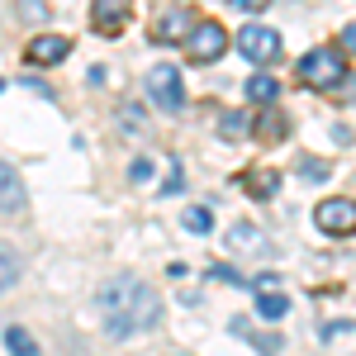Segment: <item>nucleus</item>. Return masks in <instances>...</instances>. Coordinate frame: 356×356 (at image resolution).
<instances>
[{
    "mask_svg": "<svg viewBox=\"0 0 356 356\" xmlns=\"http://www.w3.org/2000/svg\"><path fill=\"white\" fill-rule=\"evenodd\" d=\"M100 314H105L110 337H134V332H147L162 323V295L138 275H114L100 290Z\"/></svg>",
    "mask_w": 356,
    "mask_h": 356,
    "instance_id": "obj_1",
    "label": "nucleus"
},
{
    "mask_svg": "<svg viewBox=\"0 0 356 356\" xmlns=\"http://www.w3.org/2000/svg\"><path fill=\"white\" fill-rule=\"evenodd\" d=\"M300 81L314 86V90H332V86L347 81V62L337 48H309L300 57Z\"/></svg>",
    "mask_w": 356,
    "mask_h": 356,
    "instance_id": "obj_2",
    "label": "nucleus"
},
{
    "mask_svg": "<svg viewBox=\"0 0 356 356\" xmlns=\"http://www.w3.org/2000/svg\"><path fill=\"white\" fill-rule=\"evenodd\" d=\"M147 100L166 114L186 110V86H181V72H176L171 62H157V67L147 72Z\"/></svg>",
    "mask_w": 356,
    "mask_h": 356,
    "instance_id": "obj_3",
    "label": "nucleus"
},
{
    "mask_svg": "<svg viewBox=\"0 0 356 356\" xmlns=\"http://www.w3.org/2000/svg\"><path fill=\"white\" fill-rule=\"evenodd\" d=\"M186 53H191V62H200V67L219 62V57L228 53V33H223V24H214V19H195L191 33H186Z\"/></svg>",
    "mask_w": 356,
    "mask_h": 356,
    "instance_id": "obj_4",
    "label": "nucleus"
},
{
    "mask_svg": "<svg viewBox=\"0 0 356 356\" xmlns=\"http://www.w3.org/2000/svg\"><path fill=\"white\" fill-rule=\"evenodd\" d=\"M314 223H318V233H328V238H352L356 233V200L352 195H328V200L314 209Z\"/></svg>",
    "mask_w": 356,
    "mask_h": 356,
    "instance_id": "obj_5",
    "label": "nucleus"
},
{
    "mask_svg": "<svg viewBox=\"0 0 356 356\" xmlns=\"http://www.w3.org/2000/svg\"><path fill=\"white\" fill-rule=\"evenodd\" d=\"M238 53L247 62H257V67H266V62L280 57V33L271 24H243L238 29Z\"/></svg>",
    "mask_w": 356,
    "mask_h": 356,
    "instance_id": "obj_6",
    "label": "nucleus"
},
{
    "mask_svg": "<svg viewBox=\"0 0 356 356\" xmlns=\"http://www.w3.org/2000/svg\"><path fill=\"white\" fill-rule=\"evenodd\" d=\"M129 15H134V0H90V24H95V33H105V38L124 33Z\"/></svg>",
    "mask_w": 356,
    "mask_h": 356,
    "instance_id": "obj_7",
    "label": "nucleus"
},
{
    "mask_svg": "<svg viewBox=\"0 0 356 356\" xmlns=\"http://www.w3.org/2000/svg\"><path fill=\"white\" fill-rule=\"evenodd\" d=\"M67 53H72V38L67 33H38V38H29V67H57V62H67Z\"/></svg>",
    "mask_w": 356,
    "mask_h": 356,
    "instance_id": "obj_8",
    "label": "nucleus"
},
{
    "mask_svg": "<svg viewBox=\"0 0 356 356\" xmlns=\"http://www.w3.org/2000/svg\"><path fill=\"white\" fill-rule=\"evenodd\" d=\"M223 243H228L233 257H266V252H271V238H266L257 223H233Z\"/></svg>",
    "mask_w": 356,
    "mask_h": 356,
    "instance_id": "obj_9",
    "label": "nucleus"
},
{
    "mask_svg": "<svg viewBox=\"0 0 356 356\" xmlns=\"http://www.w3.org/2000/svg\"><path fill=\"white\" fill-rule=\"evenodd\" d=\"M24 181H19V171L10 162H0V214H19L24 209Z\"/></svg>",
    "mask_w": 356,
    "mask_h": 356,
    "instance_id": "obj_10",
    "label": "nucleus"
},
{
    "mask_svg": "<svg viewBox=\"0 0 356 356\" xmlns=\"http://www.w3.org/2000/svg\"><path fill=\"white\" fill-rule=\"evenodd\" d=\"M191 15H186V10H171V15H162V19H157V29H152V38H157V43H186V33H191Z\"/></svg>",
    "mask_w": 356,
    "mask_h": 356,
    "instance_id": "obj_11",
    "label": "nucleus"
},
{
    "mask_svg": "<svg viewBox=\"0 0 356 356\" xmlns=\"http://www.w3.org/2000/svg\"><path fill=\"white\" fill-rule=\"evenodd\" d=\"M247 100H252V105H275V100H280V81H275L271 72H257V76L247 81Z\"/></svg>",
    "mask_w": 356,
    "mask_h": 356,
    "instance_id": "obj_12",
    "label": "nucleus"
},
{
    "mask_svg": "<svg viewBox=\"0 0 356 356\" xmlns=\"http://www.w3.org/2000/svg\"><path fill=\"white\" fill-rule=\"evenodd\" d=\"M5 347H10V356H43V352H38V342H33V332L19 328V323L5 328Z\"/></svg>",
    "mask_w": 356,
    "mask_h": 356,
    "instance_id": "obj_13",
    "label": "nucleus"
},
{
    "mask_svg": "<svg viewBox=\"0 0 356 356\" xmlns=\"http://www.w3.org/2000/svg\"><path fill=\"white\" fill-rule=\"evenodd\" d=\"M247 195H257V200H271L275 191H280V176L275 171H247Z\"/></svg>",
    "mask_w": 356,
    "mask_h": 356,
    "instance_id": "obj_14",
    "label": "nucleus"
},
{
    "mask_svg": "<svg viewBox=\"0 0 356 356\" xmlns=\"http://www.w3.org/2000/svg\"><path fill=\"white\" fill-rule=\"evenodd\" d=\"M15 280H19V252L10 243H0V295H5Z\"/></svg>",
    "mask_w": 356,
    "mask_h": 356,
    "instance_id": "obj_15",
    "label": "nucleus"
},
{
    "mask_svg": "<svg viewBox=\"0 0 356 356\" xmlns=\"http://www.w3.org/2000/svg\"><path fill=\"white\" fill-rule=\"evenodd\" d=\"M257 314L275 323V318H285V314H290V300H285L280 290H261V300H257Z\"/></svg>",
    "mask_w": 356,
    "mask_h": 356,
    "instance_id": "obj_16",
    "label": "nucleus"
},
{
    "mask_svg": "<svg viewBox=\"0 0 356 356\" xmlns=\"http://www.w3.org/2000/svg\"><path fill=\"white\" fill-rule=\"evenodd\" d=\"M223 138H233V143H238V138L243 134H252V119H247V114H223Z\"/></svg>",
    "mask_w": 356,
    "mask_h": 356,
    "instance_id": "obj_17",
    "label": "nucleus"
},
{
    "mask_svg": "<svg viewBox=\"0 0 356 356\" xmlns=\"http://www.w3.org/2000/svg\"><path fill=\"white\" fill-rule=\"evenodd\" d=\"M300 176H304V181H328L332 166L323 162V157H304V162H300Z\"/></svg>",
    "mask_w": 356,
    "mask_h": 356,
    "instance_id": "obj_18",
    "label": "nucleus"
},
{
    "mask_svg": "<svg viewBox=\"0 0 356 356\" xmlns=\"http://www.w3.org/2000/svg\"><path fill=\"white\" fill-rule=\"evenodd\" d=\"M186 228H191V233H200V238H204V233H209V228H214V214H209V209H186Z\"/></svg>",
    "mask_w": 356,
    "mask_h": 356,
    "instance_id": "obj_19",
    "label": "nucleus"
},
{
    "mask_svg": "<svg viewBox=\"0 0 356 356\" xmlns=\"http://www.w3.org/2000/svg\"><path fill=\"white\" fill-rule=\"evenodd\" d=\"M257 134H261V143H275V138L285 134V119H280V114H266V119L257 124Z\"/></svg>",
    "mask_w": 356,
    "mask_h": 356,
    "instance_id": "obj_20",
    "label": "nucleus"
},
{
    "mask_svg": "<svg viewBox=\"0 0 356 356\" xmlns=\"http://www.w3.org/2000/svg\"><path fill=\"white\" fill-rule=\"evenodd\" d=\"M129 181H138V186H143V181H152V162H147V157H138V162L129 166Z\"/></svg>",
    "mask_w": 356,
    "mask_h": 356,
    "instance_id": "obj_21",
    "label": "nucleus"
},
{
    "mask_svg": "<svg viewBox=\"0 0 356 356\" xmlns=\"http://www.w3.org/2000/svg\"><path fill=\"white\" fill-rule=\"evenodd\" d=\"M342 48H347V53H356V19L342 29Z\"/></svg>",
    "mask_w": 356,
    "mask_h": 356,
    "instance_id": "obj_22",
    "label": "nucleus"
},
{
    "mask_svg": "<svg viewBox=\"0 0 356 356\" xmlns=\"http://www.w3.org/2000/svg\"><path fill=\"white\" fill-rule=\"evenodd\" d=\"M228 5H233V10H261L266 0H228Z\"/></svg>",
    "mask_w": 356,
    "mask_h": 356,
    "instance_id": "obj_23",
    "label": "nucleus"
},
{
    "mask_svg": "<svg viewBox=\"0 0 356 356\" xmlns=\"http://www.w3.org/2000/svg\"><path fill=\"white\" fill-rule=\"evenodd\" d=\"M0 90H5V81H0Z\"/></svg>",
    "mask_w": 356,
    "mask_h": 356,
    "instance_id": "obj_24",
    "label": "nucleus"
}]
</instances>
